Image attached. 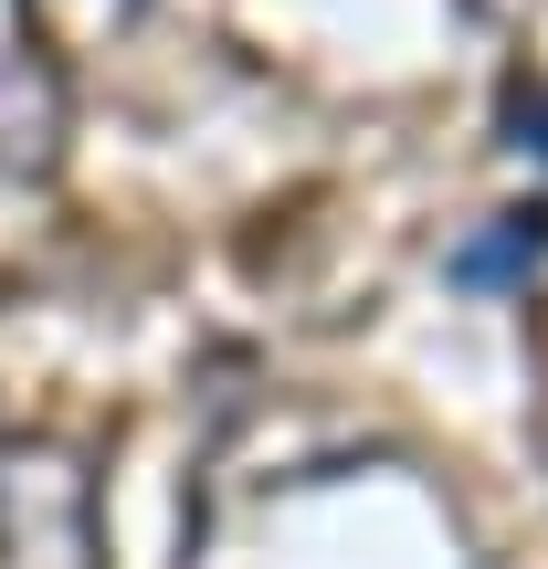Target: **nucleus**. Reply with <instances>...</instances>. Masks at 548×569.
Wrapping results in <instances>:
<instances>
[{
  "instance_id": "obj_1",
  "label": "nucleus",
  "mask_w": 548,
  "mask_h": 569,
  "mask_svg": "<svg viewBox=\"0 0 548 569\" xmlns=\"http://www.w3.org/2000/svg\"><path fill=\"white\" fill-rule=\"evenodd\" d=\"M0 569H106L96 475H84L74 443H11L0 453Z\"/></svg>"
}]
</instances>
